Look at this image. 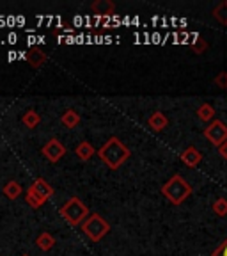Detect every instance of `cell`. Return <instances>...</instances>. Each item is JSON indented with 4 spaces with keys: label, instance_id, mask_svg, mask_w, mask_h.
<instances>
[{
    "label": "cell",
    "instance_id": "4316f807",
    "mask_svg": "<svg viewBox=\"0 0 227 256\" xmlns=\"http://www.w3.org/2000/svg\"><path fill=\"white\" fill-rule=\"evenodd\" d=\"M7 41L11 44H14L16 41H18V36H16V32H9V34H7Z\"/></svg>",
    "mask_w": 227,
    "mask_h": 256
},
{
    "label": "cell",
    "instance_id": "d6986e66",
    "mask_svg": "<svg viewBox=\"0 0 227 256\" xmlns=\"http://www.w3.org/2000/svg\"><path fill=\"white\" fill-rule=\"evenodd\" d=\"M213 212H215L219 217L227 216V200L226 198H219V200H215V203H213Z\"/></svg>",
    "mask_w": 227,
    "mask_h": 256
},
{
    "label": "cell",
    "instance_id": "8992f818",
    "mask_svg": "<svg viewBox=\"0 0 227 256\" xmlns=\"http://www.w3.org/2000/svg\"><path fill=\"white\" fill-rule=\"evenodd\" d=\"M66 153V148H64V144L57 139H50L46 144L43 146V155L46 156L50 162H57L60 160Z\"/></svg>",
    "mask_w": 227,
    "mask_h": 256
},
{
    "label": "cell",
    "instance_id": "6da1fadb",
    "mask_svg": "<svg viewBox=\"0 0 227 256\" xmlns=\"http://www.w3.org/2000/svg\"><path fill=\"white\" fill-rule=\"evenodd\" d=\"M128 156H130V150H128L117 137H110V139L105 142L103 148L100 150V158L103 160L110 169H117Z\"/></svg>",
    "mask_w": 227,
    "mask_h": 256
},
{
    "label": "cell",
    "instance_id": "8fae6325",
    "mask_svg": "<svg viewBox=\"0 0 227 256\" xmlns=\"http://www.w3.org/2000/svg\"><path fill=\"white\" fill-rule=\"evenodd\" d=\"M148 124L155 130V132H162L164 128H167L169 124V120L167 116H165L164 112H155V114H151L148 120Z\"/></svg>",
    "mask_w": 227,
    "mask_h": 256
},
{
    "label": "cell",
    "instance_id": "4dcf8cb0",
    "mask_svg": "<svg viewBox=\"0 0 227 256\" xmlns=\"http://www.w3.org/2000/svg\"><path fill=\"white\" fill-rule=\"evenodd\" d=\"M66 43H68V44H75L76 43V36H66Z\"/></svg>",
    "mask_w": 227,
    "mask_h": 256
},
{
    "label": "cell",
    "instance_id": "9a60e30c",
    "mask_svg": "<svg viewBox=\"0 0 227 256\" xmlns=\"http://www.w3.org/2000/svg\"><path fill=\"white\" fill-rule=\"evenodd\" d=\"M80 123V116L75 110H66L62 114V124L68 128H75Z\"/></svg>",
    "mask_w": 227,
    "mask_h": 256
},
{
    "label": "cell",
    "instance_id": "1f68e13d",
    "mask_svg": "<svg viewBox=\"0 0 227 256\" xmlns=\"http://www.w3.org/2000/svg\"><path fill=\"white\" fill-rule=\"evenodd\" d=\"M16 25H25V18H23V16H16Z\"/></svg>",
    "mask_w": 227,
    "mask_h": 256
},
{
    "label": "cell",
    "instance_id": "2e32d148",
    "mask_svg": "<svg viewBox=\"0 0 227 256\" xmlns=\"http://www.w3.org/2000/svg\"><path fill=\"white\" fill-rule=\"evenodd\" d=\"M213 16L215 20L222 25H227V2H220L215 9H213Z\"/></svg>",
    "mask_w": 227,
    "mask_h": 256
},
{
    "label": "cell",
    "instance_id": "4fadbf2b",
    "mask_svg": "<svg viewBox=\"0 0 227 256\" xmlns=\"http://www.w3.org/2000/svg\"><path fill=\"white\" fill-rule=\"evenodd\" d=\"M76 155H78L82 160H89L92 155H94V148H92V144L87 142V140L80 142L78 146H76Z\"/></svg>",
    "mask_w": 227,
    "mask_h": 256
},
{
    "label": "cell",
    "instance_id": "52a82bcc",
    "mask_svg": "<svg viewBox=\"0 0 227 256\" xmlns=\"http://www.w3.org/2000/svg\"><path fill=\"white\" fill-rule=\"evenodd\" d=\"M181 160H183V164L188 166V168H197L203 162V153L196 146H188V148H185L181 152Z\"/></svg>",
    "mask_w": 227,
    "mask_h": 256
},
{
    "label": "cell",
    "instance_id": "83f0119b",
    "mask_svg": "<svg viewBox=\"0 0 227 256\" xmlns=\"http://www.w3.org/2000/svg\"><path fill=\"white\" fill-rule=\"evenodd\" d=\"M27 57H28V54L25 52V50H20V52H18V60H27Z\"/></svg>",
    "mask_w": 227,
    "mask_h": 256
},
{
    "label": "cell",
    "instance_id": "7c38bea8",
    "mask_svg": "<svg viewBox=\"0 0 227 256\" xmlns=\"http://www.w3.org/2000/svg\"><path fill=\"white\" fill-rule=\"evenodd\" d=\"M215 108H213V105L210 104H203L199 108H197V118H199L201 121H204V123H212V121H215Z\"/></svg>",
    "mask_w": 227,
    "mask_h": 256
},
{
    "label": "cell",
    "instance_id": "e0dca14e",
    "mask_svg": "<svg viewBox=\"0 0 227 256\" xmlns=\"http://www.w3.org/2000/svg\"><path fill=\"white\" fill-rule=\"evenodd\" d=\"M4 194L9 198V200H16V198L21 194V185L18 182H9L4 187Z\"/></svg>",
    "mask_w": 227,
    "mask_h": 256
},
{
    "label": "cell",
    "instance_id": "d4e9b609",
    "mask_svg": "<svg viewBox=\"0 0 227 256\" xmlns=\"http://www.w3.org/2000/svg\"><path fill=\"white\" fill-rule=\"evenodd\" d=\"M7 60H9V62H14V60H18V52H16V50H11V52L7 54Z\"/></svg>",
    "mask_w": 227,
    "mask_h": 256
},
{
    "label": "cell",
    "instance_id": "cb8c5ba5",
    "mask_svg": "<svg viewBox=\"0 0 227 256\" xmlns=\"http://www.w3.org/2000/svg\"><path fill=\"white\" fill-rule=\"evenodd\" d=\"M27 43L30 44V48L32 46H37V38L34 36V34H30V36H27Z\"/></svg>",
    "mask_w": 227,
    "mask_h": 256
},
{
    "label": "cell",
    "instance_id": "5bb4252c",
    "mask_svg": "<svg viewBox=\"0 0 227 256\" xmlns=\"http://www.w3.org/2000/svg\"><path fill=\"white\" fill-rule=\"evenodd\" d=\"M53 244H55V238H53L50 233H41L39 236H37V248L43 249V251H48V249H52Z\"/></svg>",
    "mask_w": 227,
    "mask_h": 256
},
{
    "label": "cell",
    "instance_id": "d6a6232c",
    "mask_svg": "<svg viewBox=\"0 0 227 256\" xmlns=\"http://www.w3.org/2000/svg\"><path fill=\"white\" fill-rule=\"evenodd\" d=\"M44 43V36H37V44Z\"/></svg>",
    "mask_w": 227,
    "mask_h": 256
},
{
    "label": "cell",
    "instance_id": "9c48e42d",
    "mask_svg": "<svg viewBox=\"0 0 227 256\" xmlns=\"http://www.w3.org/2000/svg\"><path fill=\"white\" fill-rule=\"evenodd\" d=\"M28 57H27V60H28V64H30L32 68H36V70H39L41 66L44 64V60H46V54L41 50L39 46H32V48H28Z\"/></svg>",
    "mask_w": 227,
    "mask_h": 256
},
{
    "label": "cell",
    "instance_id": "7a4b0ae2",
    "mask_svg": "<svg viewBox=\"0 0 227 256\" xmlns=\"http://www.w3.org/2000/svg\"><path fill=\"white\" fill-rule=\"evenodd\" d=\"M162 194L172 204H181L192 194V185L181 174H174L167 184L162 187Z\"/></svg>",
    "mask_w": 227,
    "mask_h": 256
},
{
    "label": "cell",
    "instance_id": "7402d4cb",
    "mask_svg": "<svg viewBox=\"0 0 227 256\" xmlns=\"http://www.w3.org/2000/svg\"><path fill=\"white\" fill-rule=\"evenodd\" d=\"M212 256H227V238L224 240L222 244L219 246V248L213 251V254Z\"/></svg>",
    "mask_w": 227,
    "mask_h": 256
},
{
    "label": "cell",
    "instance_id": "30bf717a",
    "mask_svg": "<svg viewBox=\"0 0 227 256\" xmlns=\"http://www.w3.org/2000/svg\"><path fill=\"white\" fill-rule=\"evenodd\" d=\"M32 190L36 192L37 196H41L43 198L44 201L48 200V198H52L53 196V188L50 187V185H48V182L46 180H43V178H37L36 182H34V184H32Z\"/></svg>",
    "mask_w": 227,
    "mask_h": 256
},
{
    "label": "cell",
    "instance_id": "f1b7e54d",
    "mask_svg": "<svg viewBox=\"0 0 227 256\" xmlns=\"http://www.w3.org/2000/svg\"><path fill=\"white\" fill-rule=\"evenodd\" d=\"M16 25V16H7V27H12Z\"/></svg>",
    "mask_w": 227,
    "mask_h": 256
},
{
    "label": "cell",
    "instance_id": "ac0fdd59",
    "mask_svg": "<svg viewBox=\"0 0 227 256\" xmlns=\"http://www.w3.org/2000/svg\"><path fill=\"white\" fill-rule=\"evenodd\" d=\"M21 121H23L25 126L34 128V126H37V124H39L41 118H39V114H37L36 110H28V112H25V114H23V118H21Z\"/></svg>",
    "mask_w": 227,
    "mask_h": 256
},
{
    "label": "cell",
    "instance_id": "3957f363",
    "mask_svg": "<svg viewBox=\"0 0 227 256\" xmlns=\"http://www.w3.org/2000/svg\"><path fill=\"white\" fill-rule=\"evenodd\" d=\"M87 214H89L87 206H85L76 196L71 198V200H68L62 206H60V216L68 220L71 226H78L80 222H84Z\"/></svg>",
    "mask_w": 227,
    "mask_h": 256
},
{
    "label": "cell",
    "instance_id": "277c9868",
    "mask_svg": "<svg viewBox=\"0 0 227 256\" xmlns=\"http://www.w3.org/2000/svg\"><path fill=\"white\" fill-rule=\"evenodd\" d=\"M82 230H84V233L92 240V242H100V238H103V236L108 233L110 226H108V222L103 219V217H100L98 214H92L87 220H84Z\"/></svg>",
    "mask_w": 227,
    "mask_h": 256
},
{
    "label": "cell",
    "instance_id": "f546056e",
    "mask_svg": "<svg viewBox=\"0 0 227 256\" xmlns=\"http://www.w3.org/2000/svg\"><path fill=\"white\" fill-rule=\"evenodd\" d=\"M208 44L204 43V41H201V44H196V46H194V50H196V52H201V50H203V48H206Z\"/></svg>",
    "mask_w": 227,
    "mask_h": 256
},
{
    "label": "cell",
    "instance_id": "603a6c76",
    "mask_svg": "<svg viewBox=\"0 0 227 256\" xmlns=\"http://www.w3.org/2000/svg\"><path fill=\"white\" fill-rule=\"evenodd\" d=\"M219 155L222 156L224 160H227V142H224L222 146L219 148Z\"/></svg>",
    "mask_w": 227,
    "mask_h": 256
},
{
    "label": "cell",
    "instance_id": "484cf974",
    "mask_svg": "<svg viewBox=\"0 0 227 256\" xmlns=\"http://www.w3.org/2000/svg\"><path fill=\"white\" fill-rule=\"evenodd\" d=\"M73 24H75L76 27H80V25H85L84 16H75V18H73Z\"/></svg>",
    "mask_w": 227,
    "mask_h": 256
},
{
    "label": "cell",
    "instance_id": "836d02e7",
    "mask_svg": "<svg viewBox=\"0 0 227 256\" xmlns=\"http://www.w3.org/2000/svg\"><path fill=\"white\" fill-rule=\"evenodd\" d=\"M108 43H112V38L110 36H105V44H108Z\"/></svg>",
    "mask_w": 227,
    "mask_h": 256
},
{
    "label": "cell",
    "instance_id": "44dd1931",
    "mask_svg": "<svg viewBox=\"0 0 227 256\" xmlns=\"http://www.w3.org/2000/svg\"><path fill=\"white\" fill-rule=\"evenodd\" d=\"M215 84L219 86L220 89H224V91H226V89H227V72H222L220 75L215 76Z\"/></svg>",
    "mask_w": 227,
    "mask_h": 256
},
{
    "label": "cell",
    "instance_id": "ffe728a7",
    "mask_svg": "<svg viewBox=\"0 0 227 256\" xmlns=\"http://www.w3.org/2000/svg\"><path fill=\"white\" fill-rule=\"evenodd\" d=\"M27 203L30 204L32 208H39L41 204L44 203V200L41 196H37V194L32 190V188H28V192H27Z\"/></svg>",
    "mask_w": 227,
    "mask_h": 256
},
{
    "label": "cell",
    "instance_id": "5b68a950",
    "mask_svg": "<svg viewBox=\"0 0 227 256\" xmlns=\"http://www.w3.org/2000/svg\"><path fill=\"white\" fill-rule=\"evenodd\" d=\"M204 137H206L213 146L220 148L224 142H227V124L220 120H215L204 128Z\"/></svg>",
    "mask_w": 227,
    "mask_h": 256
},
{
    "label": "cell",
    "instance_id": "ba28073f",
    "mask_svg": "<svg viewBox=\"0 0 227 256\" xmlns=\"http://www.w3.org/2000/svg\"><path fill=\"white\" fill-rule=\"evenodd\" d=\"M91 9L96 16H101V18H110L114 16V11H116V6L110 0H96L91 4Z\"/></svg>",
    "mask_w": 227,
    "mask_h": 256
}]
</instances>
